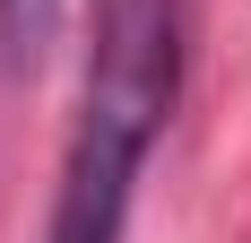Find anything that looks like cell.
Returning <instances> with one entry per match:
<instances>
[{
  "instance_id": "6da1fadb",
  "label": "cell",
  "mask_w": 251,
  "mask_h": 243,
  "mask_svg": "<svg viewBox=\"0 0 251 243\" xmlns=\"http://www.w3.org/2000/svg\"><path fill=\"white\" fill-rule=\"evenodd\" d=\"M182 104V0H96V44L78 87V130L61 156L44 243H122L148 148Z\"/></svg>"
},
{
  "instance_id": "7a4b0ae2",
  "label": "cell",
  "mask_w": 251,
  "mask_h": 243,
  "mask_svg": "<svg viewBox=\"0 0 251 243\" xmlns=\"http://www.w3.org/2000/svg\"><path fill=\"white\" fill-rule=\"evenodd\" d=\"M70 26V0H0V70L9 78H35Z\"/></svg>"
}]
</instances>
